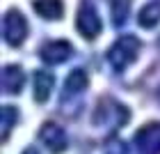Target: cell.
I'll return each instance as SVG.
<instances>
[{"instance_id": "cell-1", "label": "cell", "mask_w": 160, "mask_h": 154, "mask_svg": "<svg viewBox=\"0 0 160 154\" xmlns=\"http://www.w3.org/2000/svg\"><path fill=\"white\" fill-rule=\"evenodd\" d=\"M140 48H142V41L137 39L135 35H123V37H119L110 46V51H108V62H110V67L114 71H123L137 60Z\"/></svg>"}, {"instance_id": "cell-2", "label": "cell", "mask_w": 160, "mask_h": 154, "mask_svg": "<svg viewBox=\"0 0 160 154\" xmlns=\"http://www.w3.org/2000/svg\"><path fill=\"white\" fill-rule=\"evenodd\" d=\"M128 108L117 104L114 99H101L98 101V108H96V115H94V124L96 127H103V124H108L110 129H119L121 124L128 122Z\"/></svg>"}, {"instance_id": "cell-3", "label": "cell", "mask_w": 160, "mask_h": 154, "mask_svg": "<svg viewBox=\"0 0 160 154\" xmlns=\"http://www.w3.org/2000/svg\"><path fill=\"white\" fill-rule=\"evenodd\" d=\"M2 35L9 46H21L28 37V21L18 9H9L2 19Z\"/></svg>"}, {"instance_id": "cell-4", "label": "cell", "mask_w": 160, "mask_h": 154, "mask_svg": "<svg viewBox=\"0 0 160 154\" xmlns=\"http://www.w3.org/2000/svg\"><path fill=\"white\" fill-rule=\"evenodd\" d=\"M76 28H78V32L82 35L85 39H94L96 35H101L103 23H101V16H98V12L94 9L92 3H82L80 5L78 16H76Z\"/></svg>"}, {"instance_id": "cell-5", "label": "cell", "mask_w": 160, "mask_h": 154, "mask_svg": "<svg viewBox=\"0 0 160 154\" xmlns=\"http://www.w3.org/2000/svg\"><path fill=\"white\" fill-rule=\"evenodd\" d=\"M140 154H160V122H149L135 134Z\"/></svg>"}, {"instance_id": "cell-6", "label": "cell", "mask_w": 160, "mask_h": 154, "mask_svg": "<svg viewBox=\"0 0 160 154\" xmlns=\"http://www.w3.org/2000/svg\"><path fill=\"white\" fill-rule=\"evenodd\" d=\"M39 138H41V143L50 150V154H62L69 147L67 131H64L60 124H55V122H46L43 124V127L39 129Z\"/></svg>"}, {"instance_id": "cell-7", "label": "cell", "mask_w": 160, "mask_h": 154, "mask_svg": "<svg viewBox=\"0 0 160 154\" xmlns=\"http://www.w3.org/2000/svg\"><path fill=\"white\" fill-rule=\"evenodd\" d=\"M71 53H73V48H71L69 41H48L41 46L39 58L48 64H62L64 60L71 58Z\"/></svg>"}, {"instance_id": "cell-8", "label": "cell", "mask_w": 160, "mask_h": 154, "mask_svg": "<svg viewBox=\"0 0 160 154\" xmlns=\"http://www.w3.org/2000/svg\"><path fill=\"white\" fill-rule=\"evenodd\" d=\"M25 83V76H23V69L18 64H7L2 67V90L9 92V94H16L21 92V87Z\"/></svg>"}, {"instance_id": "cell-9", "label": "cell", "mask_w": 160, "mask_h": 154, "mask_svg": "<svg viewBox=\"0 0 160 154\" xmlns=\"http://www.w3.org/2000/svg\"><path fill=\"white\" fill-rule=\"evenodd\" d=\"M55 85V76L50 74V71H34V99L39 101V104H43L48 97H50V90H53Z\"/></svg>"}, {"instance_id": "cell-10", "label": "cell", "mask_w": 160, "mask_h": 154, "mask_svg": "<svg viewBox=\"0 0 160 154\" xmlns=\"http://www.w3.org/2000/svg\"><path fill=\"white\" fill-rule=\"evenodd\" d=\"M32 7L41 19H55L57 21V19H62V14H64L62 0H34Z\"/></svg>"}, {"instance_id": "cell-11", "label": "cell", "mask_w": 160, "mask_h": 154, "mask_svg": "<svg viewBox=\"0 0 160 154\" xmlns=\"http://www.w3.org/2000/svg\"><path fill=\"white\" fill-rule=\"evenodd\" d=\"M87 83H89V78H87L85 69H73L69 74V78L64 80V99L73 97V94H80L87 87Z\"/></svg>"}, {"instance_id": "cell-12", "label": "cell", "mask_w": 160, "mask_h": 154, "mask_svg": "<svg viewBox=\"0 0 160 154\" xmlns=\"http://www.w3.org/2000/svg\"><path fill=\"white\" fill-rule=\"evenodd\" d=\"M137 23L142 28H153L160 23V3L153 0V3H149L144 9L140 12V16H137Z\"/></svg>"}, {"instance_id": "cell-13", "label": "cell", "mask_w": 160, "mask_h": 154, "mask_svg": "<svg viewBox=\"0 0 160 154\" xmlns=\"http://www.w3.org/2000/svg\"><path fill=\"white\" fill-rule=\"evenodd\" d=\"M18 120V111L14 106H2V111H0V124H2V140L7 143V138H9V131L12 127L16 124Z\"/></svg>"}, {"instance_id": "cell-14", "label": "cell", "mask_w": 160, "mask_h": 154, "mask_svg": "<svg viewBox=\"0 0 160 154\" xmlns=\"http://www.w3.org/2000/svg\"><path fill=\"white\" fill-rule=\"evenodd\" d=\"M110 5H112V23L121 25L130 12V0H110Z\"/></svg>"}, {"instance_id": "cell-15", "label": "cell", "mask_w": 160, "mask_h": 154, "mask_svg": "<svg viewBox=\"0 0 160 154\" xmlns=\"http://www.w3.org/2000/svg\"><path fill=\"white\" fill-rule=\"evenodd\" d=\"M105 154H128V147H126V143L119 140V138H112V140L105 145Z\"/></svg>"}, {"instance_id": "cell-16", "label": "cell", "mask_w": 160, "mask_h": 154, "mask_svg": "<svg viewBox=\"0 0 160 154\" xmlns=\"http://www.w3.org/2000/svg\"><path fill=\"white\" fill-rule=\"evenodd\" d=\"M23 154H39V152H37V150H34V147H28V150H25Z\"/></svg>"}]
</instances>
